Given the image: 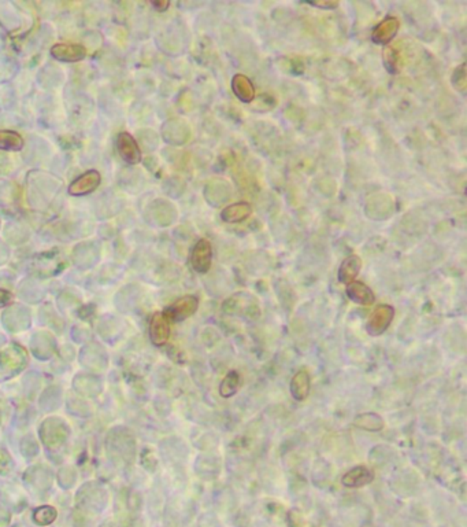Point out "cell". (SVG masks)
<instances>
[{"instance_id":"277c9868","label":"cell","mask_w":467,"mask_h":527,"mask_svg":"<svg viewBox=\"0 0 467 527\" xmlns=\"http://www.w3.org/2000/svg\"><path fill=\"white\" fill-rule=\"evenodd\" d=\"M213 261V249L211 243L207 239H200L192 249L191 265L195 272L206 273L211 268Z\"/></svg>"},{"instance_id":"e0dca14e","label":"cell","mask_w":467,"mask_h":527,"mask_svg":"<svg viewBox=\"0 0 467 527\" xmlns=\"http://www.w3.org/2000/svg\"><path fill=\"white\" fill-rule=\"evenodd\" d=\"M240 386V375L237 371H230L226 373V376L222 379L219 384V395L224 398L233 397Z\"/></svg>"},{"instance_id":"d6986e66","label":"cell","mask_w":467,"mask_h":527,"mask_svg":"<svg viewBox=\"0 0 467 527\" xmlns=\"http://www.w3.org/2000/svg\"><path fill=\"white\" fill-rule=\"evenodd\" d=\"M384 62H385L387 69L391 73H396L398 72V54H396V51L393 48H387L384 51Z\"/></svg>"},{"instance_id":"7c38bea8","label":"cell","mask_w":467,"mask_h":527,"mask_svg":"<svg viewBox=\"0 0 467 527\" xmlns=\"http://www.w3.org/2000/svg\"><path fill=\"white\" fill-rule=\"evenodd\" d=\"M150 335L153 342L160 347L169 341L170 337V322L163 313H156L150 324Z\"/></svg>"},{"instance_id":"30bf717a","label":"cell","mask_w":467,"mask_h":527,"mask_svg":"<svg viewBox=\"0 0 467 527\" xmlns=\"http://www.w3.org/2000/svg\"><path fill=\"white\" fill-rule=\"evenodd\" d=\"M399 30V21L393 17L384 19L380 25L373 30L371 39L376 44H388Z\"/></svg>"},{"instance_id":"44dd1931","label":"cell","mask_w":467,"mask_h":527,"mask_svg":"<svg viewBox=\"0 0 467 527\" xmlns=\"http://www.w3.org/2000/svg\"><path fill=\"white\" fill-rule=\"evenodd\" d=\"M8 300H10V294L4 290H0V305L6 304Z\"/></svg>"},{"instance_id":"7a4b0ae2","label":"cell","mask_w":467,"mask_h":527,"mask_svg":"<svg viewBox=\"0 0 467 527\" xmlns=\"http://www.w3.org/2000/svg\"><path fill=\"white\" fill-rule=\"evenodd\" d=\"M393 318L395 309L392 307L380 305L369 316V320L366 323V331L371 337H380L389 329Z\"/></svg>"},{"instance_id":"4fadbf2b","label":"cell","mask_w":467,"mask_h":527,"mask_svg":"<svg viewBox=\"0 0 467 527\" xmlns=\"http://www.w3.org/2000/svg\"><path fill=\"white\" fill-rule=\"evenodd\" d=\"M360 269H362V260L358 256H349L341 262L338 268V280L344 285H349L355 282Z\"/></svg>"},{"instance_id":"6da1fadb","label":"cell","mask_w":467,"mask_h":527,"mask_svg":"<svg viewBox=\"0 0 467 527\" xmlns=\"http://www.w3.org/2000/svg\"><path fill=\"white\" fill-rule=\"evenodd\" d=\"M222 311L228 315L244 316L247 319H258L261 316L259 302L254 296L247 293H239L226 300L222 305Z\"/></svg>"},{"instance_id":"9a60e30c","label":"cell","mask_w":467,"mask_h":527,"mask_svg":"<svg viewBox=\"0 0 467 527\" xmlns=\"http://www.w3.org/2000/svg\"><path fill=\"white\" fill-rule=\"evenodd\" d=\"M250 214H251V206L246 202H240V203H236V205L226 207L221 216H222L224 221L237 223V221H243Z\"/></svg>"},{"instance_id":"5b68a950","label":"cell","mask_w":467,"mask_h":527,"mask_svg":"<svg viewBox=\"0 0 467 527\" xmlns=\"http://www.w3.org/2000/svg\"><path fill=\"white\" fill-rule=\"evenodd\" d=\"M117 147L121 158L129 164V165H136L142 161V152L139 149V145L133 139V136L128 132L120 134L117 139Z\"/></svg>"},{"instance_id":"8992f818","label":"cell","mask_w":467,"mask_h":527,"mask_svg":"<svg viewBox=\"0 0 467 527\" xmlns=\"http://www.w3.org/2000/svg\"><path fill=\"white\" fill-rule=\"evenodd\" d=\"M102 183V176L96 171H89L77 177L69 185V194L73 196H84L94 192Z\"/></svg>"},{"instance_id":"ac0fdd59","label":"cell","mask_w":467,"mask_h":527,"mask_svg":"<svg viewBox=\"0 0 467 527\" xmlns=\"http://www.w3.org/2000/svg\"><path fill=\"white\" fill-rule=\"evenodd\" d=\"M23 147V139L18 132L0 131V150L19 152Z\"/></svg>"},{"instance_id":"2e32d148","label":"cell","mask_w":467,"mask_h":527,"mask_svg":"<svg viewBox=\"0 0 467 527\" xmlns=\"http://www.w3.org/2000/svg\"><path fill=\"white\" fill-rule=\"evenodd\" d=\"M354 426H356L362 430H367V431H381L385 424H384V420L381 419L380 415L363 413L355 419Z\"/></svg>"},{"instance_id":"5bb4252c","label":"cell","mask_w":467,"mask_h":527,"mask_svg":"<svg viewBox=\"0 0 467 527\" xmlns=\"http://www.w3.org/2000/svg\"><path fill=\"white\" fill-rule=\"evenodd\" d=\"M232 85H233L235 95L241 102H251L254 99V96H255L254 85L251 84V81L246 76H241V74L235 76Z\"/></svg>"},{"instance_id":"3957f363","label":"cell","mask_w":467,"mask_h":527,"mask_svg":"<svg viewBox=\"0 0 467 527\" xmlns=\"http://www.w3.org/2000/svg\"><path fill=\"white\" fill-rule=\"evenodd\" d=\"M197 308L199 300L195 296H185L167 307L163 315L169 319V322H182L195 315Z\"/></svg>"},{"instance_id":"ffe728a7","label":"cell","mask_w":467,"mask_h":527,"mask_svg":"<svg viewBox=\"0 0 467 527\" xmlns=\"http://www.w3.org/2000/svg\"><path fill=\"white\" fill-rule=\"evenodd\" d=\"M314 7H322V8H334L337 7V3H330V1H326V3H309Z\"/></svg>"},{"instance_id":"8fae6325","label":"cell","mask_w":467,"mask_h":527,"mask_svg":"<svg viewBox=\"0 0 467 527\" xmlns=\"http://www.w3.org/2000/svg\"><path fill=\"white\" fill-rule=\"evenodd\" d=\"M345 294L352 302L359 305H371L376 301L374 293L365 283L360 282H352L347 285Z\"/></svg>"},{"instance_id":"ba28073f","label":"cell","mask_w":467,"mask_h":527,"mask_svg":"<svg viewBox=\"0 0 467 527\" xmlns=\"http://www.w3.org/2000/svg\"><path fill=\"white\" fill-rule=\"evenodd\" d=\"M51 55L62 62H78L85 58L87 50L81 44H72V43H59L52 45Z\"/></svg>"},{"instance_id":"7402d4cb","label":"cell","mask_w":467,"mask_h":527,"mask_svg":"<svg viewBox=\"0 0 467 527\" xmlns=\"http://www.w3.org/2000/svg\"><path fill=\"white\" fill-rule=\"evenodd\" d=\"M153 6L156 7V8H159V11H163V10H166L169 7V3H153Z\"/></svg>"},{"instance_id":"52a82bcc","label":"cell","mask_w":467,"mask_h":527,"mask_svg":"<svg viewBox=\"0 0 467 527\" xmlns=\"http://www.w3.org/2000/svg\"><path fill=\"white\" fill-rule=\"evenodd\" d=\"M374 481V473L371 468L366 466H356L351 468L348 473H345L341 478V484L345 488L356 489L366 486Z\"/></svg>"},{"instance_id":"9c48e42d","label":"cell","mask_w":467,"mask_h":527,"mask_svg":"<svg viewBox=\"0 0 467 527\" xmlns=\"http://www.w3.org/2000/svg\"><path fill=\"white\" fill-rule=\"evenodd\" d=\"M291 395L296 401H305L312 390V376L306 369L298 371L291 380Z\"/></svg>"}]
</instances>
